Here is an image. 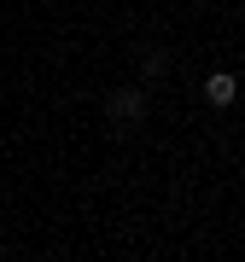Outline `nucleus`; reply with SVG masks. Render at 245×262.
Masks as SVG:
<instances>
[{"label":"nucleus","mask_w":245,"mask_h":262,"mask_svg":"<svg viewBox=\"0 0 245 262\" xmlns=\"http://www.w3.org/2000/svg\"><path fill=\"white\" fill-rule=\"evenodd\" d=\"M105 117H111V122H140L146 117V94H140V88H117V94L105 99Z\"/></svg>","instance_id":"nucleus-1"},{"label":"nucleus","mask_w":245,"mask_h":262,"mask_svg":"<svg viewBox=\"0 0 245 262\" xmlns=\"http://www.w3.org/2000/svg\"><path fill=\"white\" fill-rule=\"evenodd\" d=\"M205 99L216 105V111H228V105L239 99V76H234V70H210V76H205Z\"/></svg>","instance_id":"nucleus-2"},{"label":"nucleus","mask_w":245,"mask_h":262,"mask_svg":"<svg viewBox=\"0 0 245 262\" xmlns=\"http://www.w3.org/2000/svg\"><path fill=\"white\" fill-rule=\"evenodd\" d=\"M164 64H170L164 53H146V58H140V70H146V76H164Z\"/></svg>","instance_id":"nucleus-3"}]
</instances>
